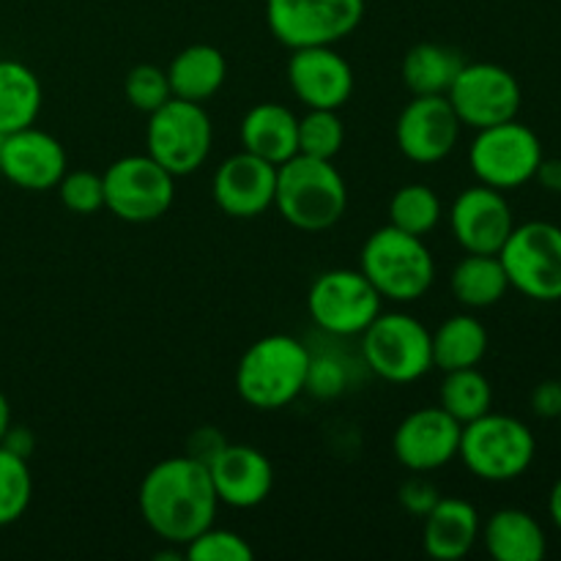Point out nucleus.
I'll list each match as a JSON object with an SVG mask.
<instances>
[{"label": "nucleus", "mask_w": 561, "mask_h": 561, "mask_svg": "<svg viewBox=\"0 0 561 561\" xmlns=\"http://www.w3.org/2000/svg\"><path fill=\"white\" fill-rule=\"evenodd\" d=\"M140 518L168 546H186L214 526L219 510L208 466L190 455L164 458L148 469L137 491Z\"/></svg>", "instance_id": "obj_1"}, {"label": "nucleus", "mask_w": 561, "mask_h": 561, "mask_svg": "<svg viewBox=\"0 0 561 561\" xmlns=\"http://www.w3.org/2000/svg\"><path fill=\"white\" fill-rule=\"evenodd\" d=\"M312 354L294 334H266L236 365V392L250 409L279 411L307 392Z\"/></svg>", "instance_id": "obj_2"}, {"label": "nucleus", "mask_w": 561, "mask_h": 561, "mask_svg": "<svg viewBox=\"0 0 561 561\" xmlns=\"http://www.w3.org/2000/svg\"><path fill=\"white\" fill-rule=\"evenodd\" d=\"M274 208L301 233H323L343 219L348 186L329 159L296 153L277 168Z\"/></svg>", "instance_id": "obj_3"}, {"label": "nucleus", "mask_w": 561, "mask_h": 561, "mask_svg": "<svg viewBox=\"0 0 561 561\" xmlns=\"http://www.w3.org/2000/svg\"><path fill=\"white\" fill-rule=\"evenodd\" d=\"M359 268L381 299L409 305L422 299L436 283V261L425 239L383 225L362 244Z\"/></svg>", "instance_id": "obj_4"}, {"label": "nucleus", "mask_w": 561, "mask_h": 561, "mask_svg": "<svg viewBox=\"0 0 561 561\" xmlns=\"http://www.w3.org/2000/svg\"><path fill=\"white\" fill-rule=\"evenodd\" d=\"M537 442L529 425L510 414H488L466 422L458 458L482 482H513L535 463Z\"/></svg>", "instance_id": "obj_5"}, {"label": "nucleus", "mask_w": 561, "mask_h": 561, "mask_svg": "<svg viewBox=\"0 0 561 561\" xmlns=\"http://www.w3.org/2000/svg\"><path fill=\"white\" fill-rule=\"evenodd\" d=\"M362 356L383 381L414 383L433 370V332L409 312H378L362 332Z\"/></svg>", "instance_id": "obj_6"}, {"label": "nucleus", "mask_w": 561, "mask_h": 561, "mask_svg": "<svg viewBox=\"0 0 561 561\" xmlns=\"http://www.w3.org/2000/svg\"><path fill=\"white\" fill-rule=\"evenodd\" d=\"M211 142L214 126L203 104L173 96L148 115L146 153L173 179L201 170L211 153Z\"/></svg>", "instance_id": "obj_7"}, {"label": "nucleus", "mask_w": 561, "mask_h": 561, "mask_svg": "<svg viewBox=\"0 0 561 561\" xmlns=\"http://www.w3.org/2000/svg\"><path fill=\"white\" fill-rule=\"evenodd\" d=\"M510 288L524 294L526 299L561 301V228L553 222L515 225L510 239L499 250Z\"/></svg>", "instance_id": "obj_8"}, {"label": "nucleus", "mask_w": 561, "mask_h": 561, "mask_svg": "<svg viewBox=\"0 0 561 561\" xmlns=\"http://www.w3.org/2000/svg\"><path fill=\"white\" fill-rule=\"evenodd\" d=\"M365 20V0H266V25L283 47H334Z\"/></svg>", "instance_id": "obj_9"}, {"label": "nucleus", "mask_w": 561, "mask_h": 561, "mask_svg": "<svg viewBox=\"0 0 561 561\" xmlns=\"http://www.w3.org/2000/svg\"><path fill=\"white\" fill-rule=\"evenodd\" d=\"M542 142L531 126L518 118L504 124L477 129V137L469 146V168L477 181L493 190H518L535 181L537 168L542 162Z\"/></svg>", "instance_id": "obj_10"}, {"label": "nucleus", "mask_w": 561, "mask_h": 561, "mask_svg": "<svg viewBox=\"0 0 561 561\" xmlns=\"http://www.w3.org/2000/svg\"><path fill=\"white\" fill-rule=\"evenodd\" d=\"M104 208L131 225L164 217L175 201V179L148 153L121 157L102 173Z\"/></svg>", "instance_id": "obj_11"}, {"label": "nucleus", "mask_w": 561, "mask_h": 561, "mask_svg": "<svg viewBox=\"0 0 561 561\" xmlns=\"http://www.w3.org/2000/svg\"><path fill=\"white\" fill-rule=\"evenodd\" d=\"M381 301V294L362 268H329L310 285L307 312L323 332L354 337L376 321Z\"/></svg>", "instance_id": "obj_12"}, {"label": "nucleus", "mask_w": 561, "mask_h": 561, "mask_svg": "<svg viewBox=\"0 0 561 561\" xmlns=\"http://www.w3.org/2000/svg\"><path fill=\"white\" fill-rule=\"evenodd\" d=\"M447 99L460 124L471 129H488V126L518 118L524 91H520L518 77L510 69L477 60V64H463L447 91Z\"/></svg>", "instance_id": "obj_13"}, {"label": "nucleus", "mask_w": 561, "mask_h": 561, "mask_svg": "<svg viewBox=\"0 0 561 561\" xmlns=\"http://www.w3.org/2000/svg\"><path fill=\"white\" fill-rule=\"evenodd\" d=\"M460 425L442 405H425L403 416L392 436L394 458L411 474H431L458 458Z\"/></svg>", "instance_id": "obj_14"}, {"label": "nucleus", "mask_w": 561, "mask_h": 561, "mask_svg": "<svg viewBox=\"0 0 561 561\" xmlns=\"http://www.w3.org/2000/svg\"><path fill=\"white\" fill-rule=\"evenodd\" d=\"M463 124L447 96H411L394 124V140L409 162L436 164L455 151Z\"/></svg>", "instance_id": "obj_15"}, {"label": "nucleus", "mask_w": 561, "mask_h": 561, "mask_svg": "<svg viewBox=\"0 0 561 561\" xmlns=\"http://www.w3.org/2000/svg\"><path fill=\"white\" fill-rule=\"evenodd\" d=\"M455 241L474 255H499L515 228L513 208L502 190L477 184L460 192L449 208Z\"/></svg>", "instance_id": "obj_16"}, {"label": "nucleus", "mask_w": 561, "mask_h": 561, "mask_svg": "<svg viewBox=\"0 0 561 561\" xmlns=\"http://www.w3.org/2000/svg\"><path fill=\"white\" fill-rule=\"evenodd\" d=\"M277 164L244 151L225 159L211 181V195L219 211L233 219H255L274 206Z\"/></svg>", "instance_id": "obj_17"}, {"label": "nucleus", "mask_w": 561, "mask_h": 561, "mask_svg": "<svg viewBox=\"0 0 561 561\" xmlns=\"http://www.w3.org/2000/svg\"><path fill=\"white\" fill-rule=\"evenodd\" d=\"M288 82L307 110H340L354 93V69L334 47L290 49Z\"/></svg>", "instance_id": "obj_18"}, {"label": "nucleus", "mask_w": 561, "mask_h": 561, "mask_svg": "<svg viewBox=\"0 0 561 561\" xmlns=\"http://www.w3.org/2000/svg\"><path fill=\"white\" fill-rule=\"evenodd\" d=\"M0 173L20 190H55L66 173V148L58 137L25 126L0 137Z\"/></svg>", "instance_id": "obj_19"}, {"label": "nucleus", "mask_w": 561, "mask_h": 561, "mask_svg": "<svg viewBox=\"0 0 561 561\" xmlns=\"http://www.w3.org/2000/svg\"><path fill=\"white\" fill-rule=\"evenodd\" d=\"M219 504L233 510L261 507L274 488V466L257 447L225 444L222 453L208 463Z\"/></svg>", "instance_id": "obj_20"}, {"label": "nucleus", "mask_w": 561, "mask_h": 561, "mask_svg": "<svg viewBox=\"0 0 561 561\" xmlns=\"http://www.w3.org/2000/svg\"><path fill=\"white\" fill-rule=\"evenodd\" d=\"M422 520V548L436 561L466 559L480 540V513L466 499L442 496Z\"/></svg>", "instance_id": "obj_21"}, {"label": "nucleus", "mask_w": 561, "mask_h": 561, "mask_svg": "<svg viewBox=\"0 0 561 561\" xmlns=\"http://www.w3.org/2000/svg\"><path fill=\"white\" fill-rule=\"evenodd\" d=\"M239 135L244 151L277 168L299 153V118L277 102H261L247 110Z\"/></svg>", "instance_id": "obj_22"}, {"label": "nucleus", "mask_w": 561, "mask_h": 561, "mask_svg": "<svg viewBox=\"0 0 561 561\" xmlns=\"http://www.w3.org/2000/svg\"><path fill=\"white\" fill-rule=\"evenodd\" d=\"M485 551L496 561H542L548 537L540 520L518 507L496 510L480 531Z\"/></svg>", "instance_id": "obj_23"}, {"label": "nucleus", "mask_w": 561, "mask_h": 561, "mask_svg": "<svg viewBox=\"0 0 561 561\" xmlns=\"http://www.w3.org/2000/svg\"><path fill=\"white\" fill-rule=\"evenodd\" d=\"M164 71H168L170 91L175 99L203 104L206 99L217 96L219 88L225 85L228 60H225L222 49L211 47V44H190L170 60Z\"/></svg>", "instance_id": "obj_24"}, {"label": "nucleus", "mask_w": 561, "mask_h": 561, "mask_svg": "<svg viewBox=\"0 0 561 561\" xmlns=\"http://www.w3.org/2000/svg\"><path fill=\"white\" fill-rule=\"evenodd\" d=\"M463 64L466 60L458 49L447 44L422 42L403 55L400 80L411 96H447Z\"/></svg>", "instance_id": "obj_25"}, {"label": "nucleus", "mask_w": 561, "mask_h": 561, "mask_svg": "<svg viewBox=\"0 0 561 561\" xmlns=\"http://www.w3.org/2000/svg\"><path fill=\"white\" fill-rule=\"evenodd\" d=\"M488 329L477 316L460 312L433 332V367L449 373L477 367L488 354Z\"/></svg>", "instance_id": "obj_26"}, {"label": "nucleus", "mask_w": 561, "mask_h": 561, "mask_svg": "<svg viewBox=\"0 0 561 561\" xmlns=\"http://www.w3.org/2000/svg\"><path fill=\"white\" fill-rule=\"evenodd\" d=\"M453 296L469 310H488L507 296L510 279L499 255H474L466 252L463 261L449 274Z\"/></svg>", "instance_id": "obj_27"}, {"label": "nucleus", "mask_w": 561, "mask_h": 561, "mask_svg": "<svg viewBox=\"0 0 561 561\" xmlns=\"http://www.w3.org/2000/svg\"><path fill=\"white\" fill-rule=\"evenodd\" d=\"M42 82L20 60H0V137L36 124Z\"/></svg>", "instance_id": "obj_28"}, {"label": "nucleus", "mask_w": 561, "mask_h": 561, "mask_svg": "<svg viewBox=\"0 0 561 561\" xmlns=\"http://www.w3.org/2000/svg\"><path fill=\"white\" fill-rule=\"evenodd\" d=\"M438 405L460 425H466V422L493 411V387L482 376L480 367L449 370L444 373L442 389H438Z\"/></svg>", "instance_id": "obj_29"}, {"label": "nucleus", "mask_w": 561, "mask_h": 561, "mask_svg": "<svg viewBox=\"0 0 561 561\" xmlns=\"http://www.w3.org/2000/svg\"><path fill=\"white\" fill-rule=\"evenodd\" d=\"M444 217L442 197L427 184H403L389 201V225L425 239Z\"/></svg>", "instance_id": "obj_30"}, {"label": "nucleus", "mask_w": 561, "mask_h": 561, "mask_svg": "<svg viewBox=\"0 0 561 561\" xmlns=\"http://www.w3.org/2000/svg\"><path fill=\"white\" fill-rule=\"evenodd\" d=\"M33 477L27 458L5 449L0 444V529L16 524L31 507Z\"/></svg>", "instance_id": "obj_31"}, {"label": "nucleus", "mask_w": 561, "mask_h": 561, "mask_svg": "<svg viewBox=\"0 0 561 561\" xmlns=\"http://www.w3.org/2000/svg\"><path fill=\"white\" fill-rule=\"evenodd\" d=\"M345 142V124L340 110H307L299 118V153L332 162Z\"/></svg>", "instance_id": "obj_32"}, {"label": "nucleus", "mask_w": 561, "mask_h": 561, "mask_svg": "<svg viewBox=\"0 0 561 561\" xmlns=\"http://www.w3.org/2000/svg\"><path fill=\"white\" fill-rule=\"evenodd\" d=\"M126 99L131 102V107L140 110V113L151 115L153 110L162 107L168 99H173V91H170L168 71L159 69L153 64H137L135 69H129L124 80Z\"/></svg>", "instance_id": "obj_33"}, {"label": "nucleus", "mask_w": 561, "mask_h": 561, "mask_svg": "<svg viewBox=\"0 0 561 561\" xmlns=\"http://www.w3.org/2000/svg\"><path fill=\"white\" fill-rule=\"evenodd\" d=\"M184 548L186 559L192 561H252V557H255L252 546L239 531L217 529V526H208Z\"/></svg>", "instance_id": "obj_34"}, {"label": "nucleus", "mask_w": 561, "mask_h": 561, "mask_svg": "<svg viewBox=\"0 0 561 561\" xmlns=\"http://www.w3.org/2000/svg\"><path fill=\"white\" fill-rule=\"evenodd\" d=\"M55 190L71 214L91 217L104 208V181L93 170H66Z\"/></svg>", "instance_id": "obj_35"}, {"label": "nucleus", "mask_w": 561, "mask_h": 561, "mask_svg": "<svg viewBox=\"0 0 561 561\" xmlns=\"http://www.w3.org/2000/svg\"><path fill=\"white\" fill-rule=\"evenodd\" d=\"M398 499L400 507H403L405 513L416 515V518H425L433 510V504L442 499V493H438V488L433 485L431 480H425V477H411V480H405L403 485H400Z\"/></svg>", "instance_id": "obj_36"}, {"label": "nucleus", "mask_w": 561, "mask_h": 561, "mask_svg": "<svg viewBox=\"0 0 561 561\" xmlns=\"http://www.w3.org/2000/svg\"><path fill=\"white\" fill-rule=\"evenodd\" d=\"M307 389L316 392L318 398H332L343 389V373L334 362H310V376H307Z\"/></svg>", "instance_id": "obj_37"}, {"label": "nucleus", "mask_w": 561, "mask_h": 561, "mask_svg": "<svg viewBox=\"0 0 561 561\" xmlns=\"http://www.w3.org/2000/svg\"><path fill=\"white\" fill-rule=\"evenodd\" d=\"M225 444H228V438L219 433V427H197L190 436V442H186V455L208 466L222 453Z\"/></svg>", "instance_id": "obj_38"}, {"label": "nucleus", "mask_w": 561, "mask_h": 561, "mask_svg": "<svg viewBox=\"0 0 561 561\" xmlns=\"http://www.w3.org/2000/svg\"><path fill=\"white\" fill-rule=\"evenodd\" d=\"M531 411L540 420H559L561 416V378H548L540 381L531 392Z\"/></svg>", "instance_id": "obj_39"}, {"label": "nucleus", "mask_w": 561, "mask_h": 561, "mask_svg": "<svg viewBox=\"0 0 561 561\" xmlns=\"http://www.w3.org/2000/svg\"><path fill=\"white\" fill-rule=\"evenodd\" d=\"M5 449H11V453H16L20 458H31L33 447H36V438H33V433L27 431V427H9V433H5L3 442Z\"/></svg>", "instance_id": "obj_40"}, {"label": "nucleus", "mask_w": 561, "mask_h": 561, "mask_svg": "<svg viewBox=\"0 0 561 561\" xmlns=\"http://www.w3.org/2000/svg\"><path fill=\"white\" fill-rule=\"evenodd\" d=\"M535 181H540L542 190L553 192V195H561V157L546 159L542 157L540 168H537Z\"/></svg>", "instance_id": "obj_41"}, {"label": "nucleus", "mask_w": 561, "mask_h": 561, "mask_svg": "<svg viewBox=\"0 0 561 561\" xmlns=\"http://www.w3.org/2000/svg\"><path fill=\"white\" fill-rule=\"evenodd\" d=\"M548 513H551V520L561 531V477L557 480V485L551 488V496H548Z\"/></svg>", "instance_id": "obj_42"}, {"label": "nucleus", "mask_w": 561, "mask_h": 561, "mask_svg": "<svg viewBox=\"0 0 561 561\" xmlns=\"http://www.w3.org/2000/svg\"><path fill=\"white\" fill-rule=\"evenodd\" d=\"M9 427H11V405H9V398L3 394V389H0V442L5 438Z\"/></svg>", "instance_id": "obj_43"}, {"label": "nucleus", "mask_w": 561, "mask_h": 561, "mask_svg": "<svg viewBox=\"0 0 561 561\" xmlns=\"http://www.w3.org/2000/svg\"><path fill=\"white\" fill-rule=\"evenodd\" d=\"M559 425H561V416H559Z\"/></svg>", "instance_id": "obj_44"}, {"label": "nucleus", "mask_w": 561, "mask_h": 561, "mask_svg": "<svg viewBox=\"0 0 561 561\" xmlns=\"http://www.w3.org/2000/svg\"><path fill=\"white\" fill-rule=\"evenodd\" d=\"M559 378H561V373H559Z\"/></svg>", "instance_id": "obj_45"}]
</instances>
